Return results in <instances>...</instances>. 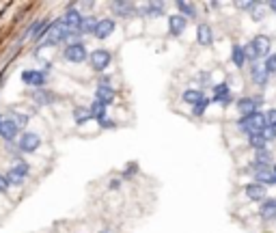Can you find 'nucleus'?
<instances>
[{
    "label": "nucleus",
    "mask_w": 276,
    "mask_h": 233,
    "mask_svg": "<svg viewBox=\"0 0 276 233\" xmlns=\"http://www.w3.org/2000/svg\"><path fill=\"white\" fill-rule=\"evenodd\" d=\"M244 50H246V58H248V61H251V63H259V58L270 56L272 41H270V37H268V35H257V37H253L251 41L244 45Z\"/></svg>",
    "instance_id": "obj_1"
},
{
    "label": "nucleus",
    "mask_w": 276,
    "mask_h": 233,
    "mask_svg": "<svg viewBox=\"0 0 276 233\" xmlns=\"http://www.w3.org/2000/svg\"><path fill=\"white\" fill-rule=\"evenodd\" d=\"M238 125L244 129L248 136H255V134H261L264 129L268 127V119H266V113H255V115H248V116H242L238 121Z\"/></svg>",
    "instance_id": "obj_2"
},
{
    "label": "nucleus",
    "mask_w": 276,
    "mask_h": 233,
    "mask_svg": "<svg viewBox=\"0 0 276 233\" xmlns=\"http://www.w3.org/2000/svg\"><path fill=\"white\" fill-rule=\"evenodd\" d=\"M71 35H74V32L65 26L63 19H56V22L50 24V30H48V37H45L43 45H58L63 41H69Z\"/></svg>",
    "instance_id": "obj_3"
},
{
    "label": "nucleus",
    "mask_w": 276,
    "mask_h": 233,
    "mask_svg": "<svg viewBox=\"0 0 276 233\" xmlns=\"http://www.w3.org/2000/svg\"><path fill=\"white\" fill-rule=\"evenodd\" d=\"M248 173L255 177V181L261 186H272L276 184V175H274V166H268V164H257V162H253L251 166H248Z\"/></svg>",
    "instance_id": "obj_4"
},
{
    "label": "nucleus",
    "mask_w": 276,
    "mask_h": 233,
    "mask_svg": "<svg viewBox=\"0 0 276 233\" xmlns=\"http://www.w3.org/2000/svg\"><path fill=\"white\" fill-rule=\"evenodd\" d=\"M110 61H113V54L106 48H97L89 54V63L95 71H106L110 67Z\"/></svg>",
    "instance_id": "obj_5"
},
{
    "label": "nucleus",
    "mask_w": 276,
    "mask_h": 233,
    "mask_svg": "<svg viewBox=\"0 0 276 233\" xmlns=\"http://www.w3.org/2000/svg\"><path fill=\"white\" fill-rule=\"evenodd\" d=\"M63 56L67 58L69 63H84L89 58V50L84 43H67V48L63 50Z\"/></svg>",
    "instance_id": "obj_6"
},
{
    "label": "nucleus",
    "mask_w": 276,
    "mask_h": 233,
    "mask_svg": "<svg viewBox=\"0 0 276 233\" xmlns=\"http://www.w3.org/2000/svg\"><path fill=\"white\" fill-rule=\"evenodd\" d=\"M22 82L32 89H43L45 82H48V76H45V71H39V69H26L22 71Z\"/></svg>",
    "instance_id": "obj_7"
},
{
    "label": "nucleus",
    "mask_w": 276,
    "mask_h": 233,
    "mask_svg": "<svg viewBox=\"0 0 276 233\" xmlns=\"http://www.w3.org/2000/svg\"><path fill=\"white\" fill-rule=\"evenodd\" d=\"M264 104V97H240L238 102H235V106L242 113V116H248V115H255L259 113V106Z\"/></svg>",
    "instance_id": "obj_8"
},
{
    "label": "nucleus",
    "mask_w": 276,
    "mask_h": 233,
    "mask_svg": "<svg viewBox=\"0 0 276 233\" xmlns=\"http://www.w3.org/2000/svg\"><path fill=\"white\" fill-rule=\"evenodd\" d=\"M17 147H19V151H24V153H35L37 149L41 147V136L35 132H24L19 136Z\"/></svg>",
    "instance_id": "obj_9"
},
{
    "label": "nucleus",
    "mask_w": 276,
    "mask_h": 233,
    "mask_svg": "<svg viewBox=\"0 0 276 233\" xmlns=\"http://www.w3.org/2000/svg\"><path fill=\"white\" fill-rule=\"evenodd\" d=\"M251 80H253V84H257V87H261V89L268 87L270 71H268L266 65H261V63H253L251 65Z\"/></svg>",
    "instance_id": "obj_10"
},
{
    "label": "nucleus",
    "mask_w": 276,
    "mask_h": 233,
    "mask_svg": "<svg viewBox=\"0 0 276 233\" xmlns=\"http://www.w3.org/2000/svg\"><path fill=\"white\" fill-rule=\"evenodd\" d=\"M63 22H65V26L71 30V32H80V26H82V19H84V15L78 9H74V6H69L67 11H65V15L61 17Z\"/></svg>",
    "instance_id": "obj_11"
},
{
    "label": "nucleus",
    "mask_w": 276,
    "mask_h": 233,
    "mask_svg": "<svg viewBox=\"0 0 276 233\" xmlns=\"http://www.w3.org/2000/svg\"><path fill=\"white\" fill-rule=\"evenodd\" d=\"M28 164H26V162H17V164H13L11 168H9V173L4 175L6 177V181H9V184H22V181L26 179V175H28Z\"/></svg>",
    "instance_id": "obj_12"
},
{
    "label": "nucleus",
    "mask_w": 276,
    "mask_h": 233,
    "mask_svg": "<svg viewBox=\"0 0 276 233\" xmlns=\"http://www.w3.org/2000/svg\"><path fill=\"white\" fill-rule=\"evenodd\" d=\"M244 192L246 197L251 201H257V203H264V201L268 199V188L257 184V181H253V184H246L244 186Z\"/></svg>",
    "instance_id": "obj_13"
},
{
    "label": "nucleus",
    "mask_w": 276,
    "mask_h": 233,
    "mask_svg": "<svg viewBox=\"0 0 276 233\" xmlns=\"http://www.w3.org/2000/svg\"><path fill=\"white\" fill-rule=\"evenodd\" d=\"M115 28H117L115 19H113V17H104V19H97V26H95V32H93V35H95L97 39H108V37L115 32Z\"/></svg>",
    "instance_id": "obj_14"
},
{
    "label": "nucleus",
    "mask_w": 276,
    "mask_h": 233,
    "mask_svg": "<svg viewBox=\"0 0 276 233\" xmlns=\"http://www.w3.org/2000/svg\"><path fill=\"white\" fill-rule=\"evenodd\" d=\"M110 9H113V13H115V15H119V17H134L136 15V6L132 2H126V0L110 2Z\"/></svg>",
    "instance_id": "obj_15"
},
{
    "label": "nucleus",
    "mask_w": 276,
    "mask_h": 233,
    "mask_svg": "<svg viewBox=\"0 0 276 233\" xmlns=\"http://www.w3.org/2000/svg\"><path fill=\"white\" fill-rule=\"evenodd\" d=\"M188 26V19L181 15V13H175V15H168V32L173 37H179Z\"/></svg>",
    "instance_id": "obj_16"
},
{
    "label": "nucleus",
    "mask_w": 276,
    "mask_h": 233,
    "mask_svg": "<svg viewBox=\"0 0 276 233\" xmlns=\"http://www.w3.org/2000/svg\"><path fill=\"white\" fill-rule=\"evenodd\" d=\"M115 97H117V93H115V89L110 87V84H100L97 91H95V100L102 102L104 106H110V104L115 102Z\"/></svg>",
    "instance_id": "obj_17"
},
{
    "label": "nucleus",
    "mask_w": 276,
    "mask_h": 233,
    "mask_svg": "<svg viewBox=\"0 0 276 233\" xmlns=\"http://www.w3.org/2000/svg\"><path fill=\"white\" fill-rule=\"evenodd\" d=\"M19 132V127L13 123L11 119H6V116H2V121H0V138L4 140H15V136Z\"/></svg>",
    "instance_id": "obj_18"
},
{
    "label": "nucleus",
    "mask_w": 276,
    "mask_h": 233,
    "mask_svg": "<svg viewBox=\"0 0 276 233\" xmlns=\"http://www.w3.org/2000/svg\"><path fill=\"white\" fill-rule=\"evenodd\" d=\"M196 41H199L203 48L214 43V32H212V26L209 24H199L196 26Z\"/></svg>",
    "instance_id": "obj_19"
},
{
    "label": "nucleus",
    "mask_w": 276,
    "mask_h": 233,
    "mask_svg": "<svg viewBox=\"0 0 276 233\" xmlns=\"http://www.w3.org/2000/svg\"><path fill=\"white\" fill-rule=\"evenodd\" d=\"M259 216L264 220H276V199H266L259 207Z\"/></svg>",
    "instance_id": "obj_20"
},
{
    "label": "nucleus",
    "mask_w": 276,
    "mask_h": 233,
    "mask_svg": "<svg viewBox=\"0 0 276 233\" xmlns=\"http://www.w3.org/2000/svg\"><path fill=\"white\" fill-rule=\"evenodd\" d=\"M203 100H205V97H203V91H199V89H186L181 95V102L188 104V106H192V108Z\"/></svg>",
    "instance_id": "obj_21"
},
{
    "label": "nucleus",
    "mask_w": 276,
    "mask_h": 233,
    "mask_svg": "<svg viewBox=\"0 0 276 233\" xmlns=\"http://www.w3.org/2000/svg\"><path fill=\"white\" fill-rule=\"evenodd\" d=\"M231 61H233V65H235V67H244V65H246V61H248V58H246V50H244V45H240V43H235L233 45V50H231Z\"/></svg>",
    "instance_id": "obj_22"
},
{
    "label": "nucleus",
    "mask_w": 276,
    "mask_h": 233,
    "mask_svg": "<svg viewBox=\"0 0 276 233\" xmlns=\"http://www.w3.org/2000/svg\"><path fill=\"white\" fill-rule=\"evenodd\" d=\"M32 100H35L39 106H48V104H54L56 95L50 93V91H45V89H37L35 93H32Z\"/></svg>",
    "instance_id": "obj_23"
},
{
    "label": "nucleus",
    "mask_w": 276,
    "mask_h": 233,
    "mask_svg": "<svg viewBox=\"0 0 276 233\" xmlns=\"http://www.w3.org/2000/svg\"><path fill=\"white\" fill-rule=\"evenodd\" d=\"M142 15L144 17H160V15H164V2H147L142 6Z\"/></svg>",
    "instance_id": "obj_24"
},
{
    "label": "nucleus",
    "mask_w": 276,
    "mask_h": 233,
    "mask_svg": "<svg viewBox=\"0 0 276 233\" xmlns=\"http://www.w3.org/2000/svg\"><path fill=\"white\" fill-rule=\"evenodd\" d=\"M89 119H93V116H91V110H89L87 106H78V108H74V121L78 123V125L87 123Z\"/></svg>",
    "instance_id": "obj_25"
},
{
    "label": "nucleus",
    "mask_w": 276,
    "mask_h": 233,
    "mask_svg": "<svg viewBox=\"0 0 276 233\" xmlns=\"http://www.w3.org/2000/svg\"><path fill=\"white\" fill-rule=\"evenodd\" d=\"M89 110H91V116H93V119H95L97 123H100V121L104 119V116H106V106H104L102 102H97V100H95L93 104H91Z\"/></svg>",
    "instance_id": "obj_26"
},
{
    "label": "nucleus",
    "mask_w": 276,
    "mask_h": 233,
    "mask_svg": "<svg viewBox=\"0 0 276 233\" xmlns=\"http://www.w3.org/2000/svg\"><path fill=\"white\" fill-rule=\"evenodd\" d=\"M177 9H179L181 11V15L183 17H190V19H192V17H196V6L192 4V2H183V0H179V2H177Z\"/></svg>",
    "instance_id": "obj_27"
},
{
    "label": "nucleus",
    "mask_w": 276,
    "mask_h": 233,
    "mask_svg": "<svg viewBox=\"0 0 276 233\" xmlns=\"http://www.w3.org/2000/svg\"><path fill=\"white\" fill-rule=\"evenodd\" d=\"M95 26H97V19L87 15L82 19V26H80V35H93L95 32Z\"/></svg>",
    "instance_id": "obj_28"
},
{
    "label": "nucleus",
    "mask_w": 276,
    "mask_h": 233,
    "mask_svg": "<svg viewBox=\"0 0 276 233\" xmlns=\"http://www.w3.org/2000/svg\"><path fill=\"white\" fill-rule=\"evenodd\" d=\"M255 162H257V164L272 166V153L268 151V149H259V151H255Z\"/></svg>",
    "instance_id": "obj_29"
},
{
    "label": "nucleus",
    "mask_w": 276,
    "mask_h": 233,
    "mask_svg": "<svg viewBox=\"0 0 276 233\" xmlns=\"http://www.w3.org/2000/svg\"><path fill=\"white\" fill-rule=\"evenodd\" d=\"M248 145H251L255 151H259V149H266L268 142H266V138L261 134H255V136H248Z\"/></svg>",
    "instance_id": "obj_30"
},
{
    "label": "nucleus",
    "mask_w": 276,
    "mask_h": 233,
    "mask_svg": "<svg viewBox=\"0 0 276 233\" xmlns=\"http://www.w3.org/2000/svg\"><path fill=\"white\" fill-rule=\"evenodd\" d=\"M9 119H11L13 123H15L17 127H24L26 123H28V115H22V113H11V115H9Z\"/></svg>",
    "instance_id": "obj_31"
},
{
    "label": "nucleus",
    "mask_w": 276,
    "mask_h": 233,
    "mask_svg": "<svg viewBox=\"0 0 276 233\" xmlns=\"http://www.w3.org/2000/svg\"><path fill=\"white\" fill-rule=\"evenodd\" d=\"M231 93H225V95H214L212 97V102L214 104H218V106H229V104H231Z\"/></svg>",
    "instance_id": "obj_32"
},
{
    "label": "nucleus",
    "mask_w": 276,
    "mask_h": 233,
    "mask_svg": "<svg viewBox=\"0 0 276 233\" xmlns=\"http://www.w3.org/2000/svg\"><path fill=\"white\" fill-rule=\"evenodd\" d=\"M209 104H212V100H203V102H199V104H196V106L192 108V110H194V115H196V116H201L203 113H205V108H209Z\"/></svg>",
    "instance_id": "obj_33"
},
{
    "label": "nucleus",
    "mask_w": 276,
    "mask_h": 233,
    "mask_svg": "<svg viewBox=\"0 0 276 233\" xmlns=\"http://www.w3.org/2000/svg\"><path fill=\"white\" fill-rule=\"evenodd\" d=\"M261 136H264L266 138V142H270V140H276V127H270L268 125L264 132H261Z\"/></svg>",
    "instance_id": "obj_34"
},
{
    "label": "nucleus",
    "mask_w": 276,
    "mask_h": 233,
    "mask_svg": "<svg viewBox=\"0 0 276 233\" xmlns=\"http://www.w3.org/2000/svg\"><path fill=\"white\" fill-rule=\"evenodd\" d=\"M266 67H268V71H270V76L276 74V54H270V56H268Z\"/></svg>",
    "instance_id": "obj_35"
},
{
    "label": "nucleus",
    "mask_w": 276,
    "mask_h": 233,
    "mask_svg": "<svg viewBox=\"0 0 276 233\" xmlns=\"http://www.w3.org/2000/svg\"><path fill=\"white\" fill-rule=\"evenodd\" d=\"M266 119H268V125L270 127H276V108H270L266 113Z\"/></svg>",
    "instance_id": "obj_36"
},
{
    "label": "nucleus",
    "mask_w": 276,
    "mask_h": 233,
    "mask_svg": "<svg viewBox=\"0 0 276 233\" xmlns=\"http://www.w3.org/2000/svg\"><path fill=\"white\" fill-rule=\"evenodd\" d=\"M225 93H231L225 82H222V84H216V87H214V95H225Z\"/></svg>",
    "instance_id": "obj_37"
},
{
    "label": "nucleus",
    "mask_w": 276,
    "mask_h": 233,
    "mask_svg": "<svg viewBox=\"0 0 276 233\" xmlns=\"http://www.w3.org/2000/svg\"><path fill=\"white\" fill-rule=\"evenodd\" d=\"M9 181H6V177H4V175H0V192H6V190H9Z\"/></svg>",
    "instance_id": "obj_38"
},
{
    "label": "nucleus",
    "mask_w": 276,
    "mask_h": 233,
    "mask_svg": "<svg viewBox=\"0 0 276 233\" xmlns=\"http://www.w3.org/2000/svg\"><path fill=\"white\" fill-rule=\"evenodd\" d=\"M100 125H102V127H115V123L110 121V116H104V119L100 121Z\"/></svg>",
    "instance_id": "obj_39"
},
{
    "label": "nucleus",
    "mask_w": 276,
    "mask_h": 233,
    "mask_svg": "<svg viewBox=\"0 0 276 233\" xmlns=\"http://www.w3.org/2000/svg\"><path fill=\"white\" fill-rule=\"evenodd\" d=\"M119 186H121V179H113V181H110V190H119Z\"/></svg>",
    "instance_id": "obj_40"
},
{
    "label": "nucleus",
    "mask_w": 276,
    "mask_h": 233,
    "mask_svg": "<svg viewBox=\"0 0 276 233\" xmlns=\"http://www.w3.org/2000/svg\"><path fill=\"white\" fill-rule=\"evenodd\" d=\"M132 175H134V166H130V168H128V171H126V173H123V177H132Z\"/></svg>",
    "instance_id": "obj_41"
},
{
    "label": "nucleus",
    "mask_w": 276,
    "mask_h": 233,
    "mask_svg": "<svg viewBox=\"0 0 276 233\" xmlns=\"http://www.w3.org/2000/svg\"><path fill=\"white\" fill-rule=\"evenodd\" d=\"M268 6H270V11L276 13V0H272V2H268Z\"/></svg>",
    "instance_id": "obj_42"
},
{
    "label": "nucleus",
    "mask_w": 276,
    "mask_h": 233,
    "mask_svg": "<svg viewBox=\"0 0 276 233\" xmlns=\"http://www.w3.org/2000/svg\"><path fill=\"white\" fill-rule=\"evenodd\" d=\"M274 175H276V166H274Z\"/></svg>",
    "instance_id": "obj_43"
},
{
    "label": "nucleus",
    "mask_w": 276,
    "mask_h": 233,
    "mask_svg": "<svg viewBox=\"0 0 276 233\" xmlns=\"http://www.w3.org/2000/svg\"><path fill=\"white\" fill-rule=\"evenodd\" d=\"M102 233H110V231H102Z\"/></svg>",
    "instance_id": "obj_44"
},
{
    "label": "nucleus",
    "mask_w": 276,
    "mask_h": 233,
    "mask_svg": "<svg viewBox=\"0 0 276 233\" xmlns=\"http://www.w3.org/2000/svg\"><path fill=\"white\" fill-rule=\"evenodd\" d=\"M0 121H2V115H0Z\"/></svg>",
    "instance_id": "obj_45"
}]
</instances>
